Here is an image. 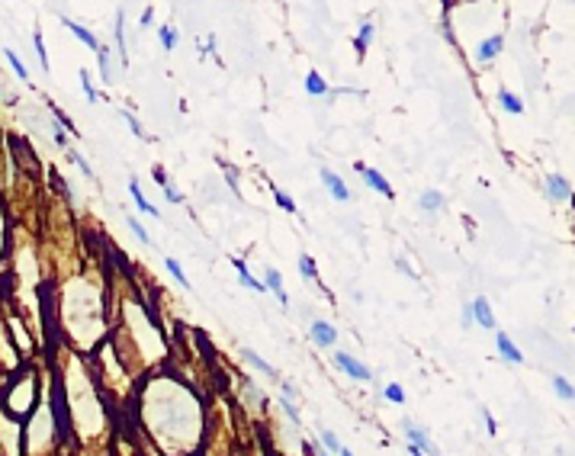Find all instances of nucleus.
Here are the masks:
<instances>
[{
    "instance_id": "obj_28",
    "label": "nucleus",
    "mask_w": 575,
    "mask_h": 456,
    "mask_svg": "<svg viewBox=\"0 0 575 456\" xmlns=\"http://www.w3.org/2000/svg\"><path fill=\"white\" fill-rule=\"evenodd\" d=\"M126 225H129L132 232H136V238H138V241H142V244H152V235L145 232V225H142V222H138V219H126Z\"/></svg>"
},
{
    "instance_id": "obj_27",
    "label": "nucleus",
    "mask_w": 575,
    "mask_h": 456,
    "mask_svg": "<svg viewBox=\"0 0 575 456\" xmlns=\"http://www.w3.org/2000/svg\"><path fill=\"white\" fill-rule=\"evenodd\" d=\"M273 196H277V206H280L283 213H289V215H296V213H299V206H296L293 199H289L283 190H273Z\"/></svg>"
},
{
    "instance_id": "obj_36",
    "label": "nucleus",
    "mask_w": 575,
    "mask_h": 456,
    "mask_svg": "<svg viewBox=\"0 0 575 456\" xmlns=\"http://www.w3.org/2000/svg\"><path fill=\"white\" fill-rule=\"evenodd\" d=\"M472 321H476V318H472V305H466V309H463V325L470 328Z\"/></svg>"
},
{
    "instance_id": "obj_2",
    "label": "nucleus",
    "mask_w": 575,
    "mask_h": 456,
    "mask_svg": "<svg viewBox=\"0 0 575 456\" xmlns=\"http://www.w3.org/2000/svg\"><path fill=\"white\" fill-rule=\"evenodd\" d=\"M318 177H322V183H325V187H328V193H331V196L338 199V203H348V199H350V190H348V183L341 180V177L334 174V170L322 168V170H318Z\"/></svg>"
},
{
    "instance_id": "obj_9",
    "label": "nucleus",
    "mask_w": 575,
    "mask_h": 456,
    "mask_svg": "<svg viewBox=\"0 0 575 456\" xmlns=\"http://www.w3.org/2000/svg\"><path fill=\"white\" fill-rule=\"evenodd\" d=\"M546 193H550V199H556V203H560V199H569V193H572V190H569L566 177L550 174V177H546Z\"/></svg>"
},
{
    "instance_id": "obj_10",
    "label": "nucleus",
    "mask_w": 575,
    "mask_h": 456,
    "mask_svg": "<svg viewBox=\"0 0 575 456\" xmlns=\"http://www.w3.org/2000/svg\"><path fill=\"white\" fill-rule=\"evenodd\" d=\"M232 264H235V270H238V280H242V286L254 289V293H264V283H260V280H254V274H251V267L244 264L242 257H232Z\"/></svg>"
},
{
    "instance_id": "obj_30",
    "label": "nucleus",
    "mask_w": 575,
    "mask_h": 456,
    "mask_svg": "<svg viewBox=\"0 0 575 456\" xmlns=\"http://www.w3.org/2000/svg\"><path fill=\"white\" fill-rule=\"evenodd\" d=\"M122 119H126V126L132 129V135H136V138H148V135H145V129H142V122H138L132 113H122Z\"/></svg>"
},
{
    "instance_id": "obj_11",
    "label": "nucleus",
    "mask_w": 575,
    "mask_h": 456,
    "mask_svg": "<svg viewBox=\"0 0 575 456\" xmlns=\"http://www.w3.org/2000/svg\"><path fill=\"white\" fill-rule=\"evenodd\" d=\"M267 286L273 289V296L280 299V305H289V296H286V289H283L280 270H267V274H264V289H267Z\"/></svg>"
},
{
    "instance_id": "obj_38",
    "label": "nucleus",
    "mask_w": 575,
    "mask_h": 456,
    "mask_svg": "<svg viewBox=\"0 0 575 456\" xmlns=\"http://www.w3.org/2000/svg\"><path fill=\"white\" fill-rule=\"evenodd\" d=\"M55 142H58V145H68V135H65L58 126H55Z\"/></svg>"
},
{
    "instance_id": "obj_37",
    "label": "nucleus",
    "mask_w": 575,
    "mask_h": 456,
    "mask_svg": "<svg viewBox=\"0 0 575 456\" xmlns=\"http://www.w3.org/2000/svg\"><path fill=\"white\" fill-rule=\"evenodd\" d=\"M154 180H158V187H164V183H171V180H167V174H164V170H161V168H154Z\"/></svg>"
},
{
    "instance_id": "obj_6",
    "label": "nucleus",
    "mask_w": 575,
    "mask_h": 456,
    "mask_svg": "<svg viewBox=\"0 0 575 456\" xmlns=\"http://www.w3.org/2000/svg\"><path fill=\"white\" fill-rule=\"evenodd\" d=\"M495 344H498V354L508 360V363H524V354L515 347V344H511V337H508L505 331H498V337H495Z\"/></svg>"
},
{
    "instance_id": "obj_1",
    "label": "nucleus",
    "mask_w": 575,
    "mask_h": 456,
    "mask_svg": "<svg viewBox=\"0 0 575 456\" xmlns=\"http://www.w3.org/2000/svg\"><path fill=\"white\" fill-rule=\"evenodd\" d=\"M334 360H338V366H341V370H344V373H348L350 380H360V382L373 380L370 366H364V363H360V360H357V357H350V354H338V357H334Z\"/></svg>"
},
{
    "instance_id": "obj_25",
    "label": "nucleus",
    "mask_w": 575,
    "mask_h": 456,
    "mask_svg": "<svg viewBox=\"0 0 575 456\" xmlns=\"http://www.w3.org/2000/svg\"><path fill=\"white\" fill-rule=\"evenodd\" d=\"M299 274H303L305 280H315L318 270H315V260H312L309 254H299Z\"/></svg>"
},
{
    "instance_id": "obj_4",
    "label": "nucleus",
    "mask_w": 575,
    "mask_h": 456,
    "mask_svg": "<svg viewBox=\"0 0 575 456\" xmlns=\"http://www.w3.org/2000/svg\"><path fill=\"white\" fill-rule=\"evenodd\" d=\"M405 424V434H409V443L415 450H421V453H431V456H437V450H434V443H431V437L421 431L418 424H411V421H402Z\"/></svg>"
},
{
    "instance_id": "obj_7",
    "label": "nucleus",
    "mask_w": 575,
    "mask_h": 456,
    "mask_svg": "<svg viewBox=\"0 0 575 456\" xmlns=\"http://www.w3.org/2000/svg\"><path fill=\"white\" fill-rule=\"evenodd\" d=\"M472 318L479 321L482 328H495V315H492V305L485 302V296L472 299Z\"/></svg>"
},
{
    "instance_id": "obj_14",
    "label": "nucleus",
    "mask_w": 575,
    "mask_h": 456,
    "mask_svg": "<svg viewBox=\"0 0 575 456\" xmlns=\"http://www.w3.org/2000/svg\"><path fill=\"white\" fill-rule=\"evenodd\" d=\"M129 193H132V203L142 209V213H148V215H158V209H154L148 199H145V193H142V187H138V180L136 177H129Z\"/></svg>"
},
{
    "instance_id": "obj_13",
    "label": "nucleus",
    "mask_w": 575,
    "mask_h": 456,
    "mask_svg": "<svg viewBox=\"0 0 575 456\" xmlns=\"http://www.w3.org/2000/svg\"><path fill=\"white\" fill-rule=\"evenodd\" d=\"M32 405V382L26 380V386H16L13 392V402H10V408L13 411H26Z\"/></svg>"
},
{
    "instance_id": "obj_18",
    "label": "nucleus",
    "mask_w": 575,
    "mask_h": 456,
    "mask_svg": "<svg viewBox=\"0 0 575 456\" xmlns=\"http://www.w3.org/2000/svg\"><path fill=\"white\" fill-rule=\"evenodd\" d=\"M370 42H373V23H364V26H360V32H357V39H354L357 55H364Z\"/></svg>"
},
{
    "instance_id": "obj_40",
    "label": "nucleus",
    "mask_w": 575,
    "mask_h": 456,
    "mask_svg": "<svg viewBox=\"0 0 575 456\" xmlns=\"http://www.w3.org/2000/svg\"><path fill=\"white\" fill-rule=\"evenodd\" d=\"M409 453H411V456H424L421 450H415V447H409Z\"/></svg>"
},
{
    "instance_id": "obj_41",
    "label": "nucleus",
    "mask_w": 575,
    "mask_h": 456,
    "mask_svg": "<svg viewBox=\"0 0 575 456\" xmlns=\"http://www.w3.org/2000/svg\"><path fill=\"white\" fill-rule=\"evenodd\" d=\"M338 456H354V453H350V450H348V447H344V450H341V453H338Z\"/></svg>"
},
{
    "instance_id": "obj_3",
    "label": "nucleus",
    "mask_w": 575,
    "mask_h": 456,
    "mask_svg": "<svg viewBox=\"0 0 575 456\" xmlns=\"http://www.w3.org/2000/svg\"><path fill=\"white\" fill-rule=\"evenodd\" d=\"M357 170H360V177H364V180H366V187H373V190H376V193H383V196H386V199H392V196H395V193H392V187H389V180H386V177H383V174H379V170L366 168V164H357Z\"/></svg>"
},
{
    "instance_id": "obj_20",
    "label": "nucleus",
    "mask_w": 575,
    "mask_h": 456,
    "mask_svg": "<svg viewBox=\"0 0 575 456\" xmlns=\"http://www.w3.org/2000/svg\"><path fill=\"white\" fill-rule=\"evenodd\" d=\"M553 389L560 392V398H566V402H575V386L569 380H562V376H553Z\"/></svg>"
},
{
    "instance_id": "obj_22",
    "label": "nucleus",
    "mask_w": 575,
    "mask_h": 456,
    "mask_svg": "<svg viewBox=\"0 0 575 456\" xmlns=\"http://www.w3.org/2000/svg\"><path fill=\"white\" fill-rule=\"evenodd\" d=\"M318 434H322V443H325V447H328V453H341V450H344V443L338 441V434H334V431H328V427H322V431H318Z\"/></svg>"
},
{
    "instance_id": "obj_29",
    "label": "nucleus",
    "mask_w": 575,
    "mask_h": 456,
    "mask_svg": "<svg viewBox=\"0 0 575 456\" xmlns=\"http://www.w3.org/2000/svg\"><path fill=\"white\" fill-rule=\"evenodd\" d=\"M100 74H103V81H106V84H110V48H106V46H100Z\"/></svg>"
},
{
    "instance_id": "obj_33",
    "label": "nucleus",
    "mask_w": 575,
    "mask_h": 456,
    "mask_svg": "<svg viewBox=\"0 0 575 456\" xmlns=\"http://www.w3.org/2000/svg\"><path fill=\"white\" fill-rule=\"evenodd\" d=\"M283 411H286L289 418H293V424H303V418H299V411H296V405L289 402V398H283Z\"/></svg>"
},
{
    "instance_id": "obj_24",
    "label": "nucleus",
    "mask_w": 575,
    "mask_h": 456,
    "mask_svg": "<svg viewBox=\"0 0 575 456\" xmlns=\"http://www.w3.org/2000/svg\"><path fill=\"white\" fill-rule=\"evenodd\" d=\"M383 396H386V402H392V405H402V402H405V389H402L399 382H389V386L383 389Z\"/></svg>"
},
{
    "instance_id": "obj_15",
    "label": "nucleus",
    "mask_w": 575,
    "mask_h": 456,
    "mask_svg": "<svg viewBox=\"0 0 575 456\" xmlns=\"http://www.w3.org/2000/svg\"><path fill=\"white\" fill-rule=\"evenodd\" d=\"M305 90H309L312 97H325V93H328L325 77L318 74V71H309V74H305Z\"/></svg>"
},
{
    "instance_id": "obj_12",
    "label": "nucleus",
    "mask_w": 575,
    "mask_h": 456,
    "mask_svg": "<svg viewBox=\"0 0 575 456\" xmlns=\"http://www.w3.org/2000/svg\"><path fill=\"white\" fill-rule=\"evenodd\" d=\"M501 48H505V39H501V36H492V39H485L482 46H479L476 58H479V61H482V65H485V61H492L495 55L501 52Z\"/></svg>"
},
{
    "instance_id": "obj_17",
    "label": "nucleus",
    "mask_w": 575,
    "mask_h": 456,
    "mask_svg": "<svg viewBox=\"0 0 575 456\" xmlns=\"http://www.w3.org/2000/svg\"><path fill=\"white\" fill-rule=\"evenodd\" d=\"M498 103H501V109H508V113H515V116L524 113V103L511 90H498Z\"/></svg>"
},
{
    "instance_id": "obj_35",
    "label": "nucleus",
    "mask_w": 575,
    "mask_h": 456,
    "mask_svg": "<svg viewBox=\"0 0 575 456\" xmlns=\"http://www.w3.org/2000/svg\"><path fill=\"white\" fill-rule=\"evenodd\" d=\"M164 196H167V199H171V203H177V206H180V203H183V196H180V193H177V190H174V187H171V183H164Z\"/></svg>"
},
{
    "instance_id": "obj_39",
    "label": "nucleus",
    "mask_w": 575,
    "mask_h": 456,
    "mask_svg": "<svg viewBox=\"0 0 575 456\" xmlns=\"http://www.w3.org/2000/svg\"><path fill=\"white\" fill-rule=\"evenodd\" d=\"M482 415H485V427H489V434H495V421H492V415H489V411H482Z\"/></svg>"
},
{
    "instance_id": "obj_32",
    "label": "nucleus",
    "mask_w": 575,
    "mask_h": 456,
    "mask_svg": "<svg viewBox=\"0 0 575 456\" xmlns=\"http://www.w3.org/2000/svg\"><path fill=\"white\" fill-rule=\"evenodd\" d=\"M71 161H74V164H77V168H81V170H84V174H87V177H93V168H91V164H87V158H84V154L71 152Z\"/></svg>"
},
{
    "instance_id": "obj_5",
    "label": "nucleus",
    "mask_w": 575,
    "mask_h": 456,
    "mask_svg": "<svg viewBox=\"0 0 575 456\" xmlns=\"http://www.w3.org/2000/svg\"><path fill=\"white\" fill-rule=\"evenodd\" d=\"M61 23L68 26V29H71V32H74V36H77V39H81V42H84V46H87V48H93V52H100V42H97V36H93V32H91V29H87V26L74 23V20H68V16H61Z\"/></svg>"
},
{
    "instance_id": "obj_19",
    "label": "nucleus",
    "mask_w": 575,
    "mask_h": 456,
    "mask_svg": "<svg viewBox=\"0 0 575 456\" xmlns=\"http://www.w3.org/2000/svg\"><path fill=\"white\" fill-rule=\"evenodd\" d=\"M164 267H167V270H171V276H174V280L180 283V286H183V289H187V293H190V280H187V274H183L180 260H177V257H167V260H164Z\"/></svg>"
},
{
    "instance_id": "obj_42",
    "label": "nucleus",
    "mask_w": 575,
    "mask_h": 456,
    "mask_svg": "<svg viewBox=\"0 0 575 456\" xmlns=\"http://www.w3.org/2000/svg\"><path fill=\"white\" fill-rule=\"evenodd\" d=\"M318 453H322V456H331V453H328V450H322V447H318Z\"/></svg>"
},
{
    "instance_id": "obj_23",
    "label": "nucleus",
    "mask_w": 575,
    "mask_h": 456,
    "mask_svg": "<svg viewBox=\"0 0 575 456\" xmlns=\"http://www.w3.org/2000/svg\"><path fill=\"white\" fill-rule=\"evenodd\" d=\"M158 39H161V46H164V52H171V48L177 46V29H174V26H161Z\"/></svg>"
},
{
    "instance_id": "obj_34",
    "label": "nucleus",
    "mask_w": 575,
    "mask_h": 456,
    "mask_svg": "<svg viewBox=\"0 0 575 456\" xmlns=\"http://www.w3.org/2000/svg\"><path fill=\"white\" fill-rule=\"evenodd\" d=\"M36 52H39V61H42V68L48 71V55H46V46H42V36L36 32Z\"/></svg>"
},
{
    "instance_id": "obj_16",
    "label": "nucleus",
    "mask_w": 575,
    "mask_h": 456,
    "mask_svg": "<svg viewBox=\"0 0 575 456\" xmlns=\"http://www.w3.org/2000/svg\"><path fill=\"white\" fill-rule=\"evenodd\" d=\"M242 357H244V360H248V363H251V366H258V370H260V373H267V376H277V370H273V366H270V363H267V360H264V357H258V354H254V350H251V347H242Z\"/></svg>"
},
{
    "instance_id": "obj_31",
    "label": "nucleus",
    "mask_w": 575,
    "mask_h": 456,
    "mask_svg": "<svg viewBox=\"0 0 575 456\" xmlns=\"http://www.w3.org/2000/svg\"><path fill=\"white\" fill-rule=\"evenodd\" d=\"M81 84H84V93H87V100H91V103H93V100H97V90H93L91 74H87V71H81Z\"/></svg>"
},
{
    "instance_id": "obj_8",
    "label": "nucleus",
    "mask_w": 575,
    "mask_h": 456,
    "mask_svg": "<svg viewBox=\"0 0 575 456\" xmlns=\"http://www.w3.org/2000/svg\"><path fill=\"white\" fill-rule=\"evenodd\" d=\"M312 337H315L322 347H334V341H338V331H334L328 321H312Z\"/></svg>"
},
{
    "instance_id": "obj_26",
    "label": "nucleus",
    "mask_w": 575,
    "mask_h": 456,
    "mask_svg": "<svg viewBox=\"0 0 575 456\" xmlns=\"http://www.w3.org/2000/svg\"><path fill=\"white\" fill-rule=\"evenodd\" d=\"M7 61L13 65V71H16V77H20V81H29V71L23 68V61H20V55H16L13 48H7Z\"/></svg>"
},
{
    "instance_id": "obj_21",
    "label": "nucleus",
    "mask_w": 575,
    "mask_h": 456,
    "mask_svg": "<svg viewBox=\"0 0 575 456\" xmlns=\"http://www.w3.org/2000/svg\"><path fill=\"white\" fill-rule=\"evenodd\" d=\"M440 206H444V193H437V190H428L421 196V209H428V213H437Z\"/></svg>"
}]
</instances>
